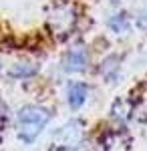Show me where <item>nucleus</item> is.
Listing matches in <instances>:
<instances>
[{
	"label": "nucleus",
	"instance_id": "nucleus-1",
	"mask_svg": "<svg viewBox=\"0 0 147 151\" xmlns=\"http://www.w3.org/2000/svg\"><path fill=\"white\" fill-rule=\"evenodd\" d=\"M48 115H46L45 109L40 107H24L22 111L18 113V133L24 141H32L43 129H45Z\"/></svg>",
	"mask_w": 147,
	"mask_h": 151
},
{
	"label": "nucleus",
	"instance_id": "nucleus-2",
	"mask_svg": "<svg viewBox=\"0 0 147 151\" xmlns=\"http://www.w3.org/2000/svg\"><path fill=\"white\" fill-rule=\"evenodd\" d=\"M87 65V52L83 47H73L65 55V69L67 70H83Z\"/></svg>",
	"mask_w": 147,
	"mask_h": 151
},
{
	"label": "nucleus",
	"instance_id": "nucleus-3",
	"mask_svg": "<svg viewBox=\"0 0 147 151\" xmlns=\"http://www.w3.org/2000/svg\"><path fill=\"white\" fill-rule=\"evenodd\" d=\"M67 101L73 109L83 107V103L87 101V85L81 81L71 83V87H68V91H67Z\"/></svg>",
	"mask_w": 147,
	"mask_h": 151
},
{
	"label": "nucleus",
	"instance_id": "nucleus-4",
	"mask_svg": "<svg viewBox=\"0 0 147 151\" xmlns=\"http://www.w3.org/2000/svg\"><path fill=\"white\" fill-rule=\"evenodd\" d=\"M109 28H111L113 32H125V30L129 28V18H127V14H113V16L109 18Z\"/></svg>",
	"mask_w": 147,
	"mask_h": 151
},
{
	"label": "nucleus",
	"instance_id": "nucleus-5",
	"mask_svg": "<svg viewBox=\"0 0 147 151\" xmlns=\"http://www.w3.org/2000/svg\"><path fill=\"white\" fill-rule=\"evenodd\" d=\"M111 2H113V4H117V2H119V0H111Z\"/></svg>",
	"mask_w": 147,
	"mask_h": 151
}]
</instances>
